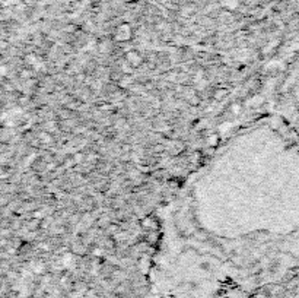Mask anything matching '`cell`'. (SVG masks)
Returning a JSON list of instances; mask_svg holds the SVG:
<instances>
[{"label": "cell", "instance_id": "obj_1", "mask_svg": "<svg viewBox=\"0 0 299 298\" xmlns=\"http://www.w3.org/2000/svg\"><path fill=\"white\" fill-rule=\"evenodd\" d=\"M139 57H137L136 53H130V54H127V62H133V63H139Z\"/></svg>", "mask_w": 299, "mask_h": 298}]
</instances>
